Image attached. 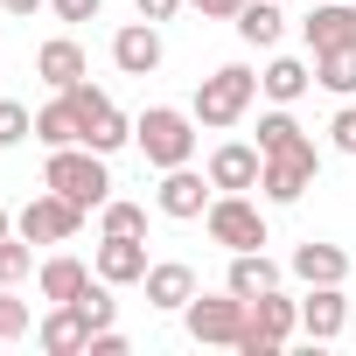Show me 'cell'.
<instances>
[{
	"instance_id": "4dcf8cb0",
	"label": "cell",
	"mask_w": 356,
	"mask_h": 356,
	"mask_svg": "<svg viewBox=\"0 0 356 356\" xmlns=\"http://www.w3.org/2000/svg\"><path fill=\"white\" fill-rule=\"evenodd\" d=\"M22 335H29V300H15L0 286V342H22Z\"/></svg>"
},
{
	"instance_id": "7402d4cb",
	"label": "cell",
	"mask_w": 356,
	"mask_h": 356,
	"mask_svg": "<svg viewBox=\"0 0 356 356\" xmlns=\"http://www.w3.org/2000/svg\"><path fill=\"white\" fill-rule=\"evenodd\" d=\"M342 273H349V259H342V245H300L293 252V280H307V286H342Z\"/></svg>"
},
{
	"instance_id": "74e56055",
	"label": "cell",
	"mask_w": 356,
	"mask_h": 356,
	"mask_svg": "<svg viewBox=\"0 0 356 356\" xmlns=\"http://www.w3.org/2000/svg\"><path fill=\"white\" fill-rule=\"evenodd\" d=\"M0 238H15V217H8V210H0Z\"/></svg>"
},
{
	"instance_id": "d4e9b609",
	"label": "cell",
	"mask_w": 356,
	"mask_h": 356,
	"mask_svg": "<svg viewBox=\"0 0 356 356\" xmlns=\"http://www.w3.org/2000/svg\"><path fill=\"white\" fill-rule=\"evenodd\" d=\"M314 84H328L335 98H349V91H356V42H349V49H321V56H314Z\"/></svg>"
},
{
	"instance_id": "f1b7e54d",
	"label": "cell",
	"mask_w": 356,
	"mask_h": 356,
	"mask_svg": "<svg viewBox=\"0 0 356 356\" xmlns=\"http://www.w3.org/2000/svg\"><path fill=\"white\" fill-rule=\"evenodd\" d=\"M77 307H84V321H91V328H112V321H119V300H112V280H91V286L77 293Z\"/></svg>"
},
{
	"instance_id": "5bb4252c",
	"label": "cell",
	"mask_w": 356,
	"mask_h": 356,
	"mask_svg": "<svg viewBox=\"0 0 356 356\" xmlns=\"http://www.w3.org/2000/svg\"><path fill=\"white\" fill-rule=\"evenodd\" d=\"M342 328H349L342 286H307V300H300V335H307V342H335Z\"/></svg>"
},
{
	"instance_id": "52a82bcc",
	"label": "cell",
	"mask_w": 356,
	"mask_h": 356,
	"mask_svg": "<svg viewBox=\"0 0 356 356\" xmlns=\"http://www.w3.org/2000/svg\"><path fill=\"white\" fill-rule=\"evenodd\" d=\"M245 314H252V300H245V293H231V286H224L217 300H203V293H196V300L182 307L189 335H196V342H224V349H238V335H245Z\"/></svg>"
},
{
	"instance_id": "7a4b0ae2",
	"label": "cell",
	"mask_w": 356,
	"mask_h": 356,
	"mask_svg": "<svg viewBox=\"0 0 356 356\" xmlns=\"http://www.w3.org/2000/svg\"><path fill=\"white\" fill-rule=\"evenodd\" d=\"M133 140H140L147 168H189V154H196V112L147 105V112L133 119Z\"/></svg>"
},
{
	"instance_id": "2e32d148",
	"label": "cell",
	"mask_w": 356,
	"mask_h": 356,
	"mask_svg": "<svg viewBox=\"0 0 356 356\" xmlns=\"http://www.w3.org/2000/svg\"><path fill=\"white\" fill-rule=\"evenodd\" d=\"M91 266H98V280H112V286H140V280H147V245H140V238H105Z\"/></svg>"
},
{
	"instance_id": "e0dca14e",
	"label": "cell",
	"mask_w": 356,
	"mask_h": 356,
	"mask_svg": "<svg viewBox=\"0 0 356 356\" xmlns=\"http://www.w3.org/2000/svg\"><path fill=\"white\" fill-rule=\"evenodd\" d=\"M91 280H98V266H84V259H70V252L42 259V273H35V286H42V300H49V307H56V300H77Z\"/></svg>"
},
{
	"instance_id": "f35d334b",
	"label": "cell",
	"mask_w": 356,
	"mask_h": 356,
	"mask_svg": "<svg viewBox=\"0 0 356 356\" xmlns=\"http://www.w3.org/2000/svg\"><path fill=\"white\" fill-rule=\"evenodd\" d=\"M349 321H356V300H349Z\"/></svg>"
},
{
	"instance_id": "ffe728a7",
	"label": "cell",
	"mask_w": 356,
	"mask_h": 356,
	"mask_svg": "<svg viewBox=\"0 0 356 356\" xmlns=\"http://www.w3.org/2000/svg\"><path fill=\"white\" fill-rule=\"evenodd\" d=\"M35 140L42 147H84V112H77L70 91H56V105L35 112Z\"/></svg>"
},
{
	"instance_id": "5b68a950",
	"label": "cell",
	"mask_w": 356,
	"mask_h": 356,
	"mask_svg": "<svg viewBox=\"0 0 356 356\" xmlns=\"http://www.w3.org/2000/svg\"><path fill=\"white\" fill-rule=\"evenodd\" d=\"M314 175H321V154H314V140H293V147L266 154V175H259V189H266L273 203H300V196L314 189Z\"/></svg>"
},
{
	"instance_id": "ba28073f",
	"label": "cell",
	"mask_w": 356,
	"mask_h": 356,
	"mask_svg": "<svg viewBox=\"0 0 356 356\" xmlns=\"http://www.w3.org/2000/svg\"><path fill=\"white\" fill-rule=\"evenodd\" d=\"M203 224H210V238H217L224 252H259V245H266V217H259L252 196H217V203L203 210Z\"/></svg>"
},
{
	"instance_id": "44dd1931",
	"label": "cell",
	"mask_w": 356,
	"mask_h": 356,
	"mask_svg": "<svg viewBox=\"0 0 356 356\" xmlns=\"http://www.w3.org/2000/svg\"><path fill=\"white\" fill-rule=\"evenodd\" d=\"M224 286H231V293H245V300H259V293H273V286H280V266L266 259V245H259V252H231Z\"/></svg>"
},
{
	"instance_id": "4fadbf2b",
	"label": "cell",
	"mask_w": 356,
	"mask_h": 356,
	"mask_svg": "<svg viewBox=\"0 0 356 356\" xmlns=\"http://www.w3.org/2000/svg\"><path fill=\"white\" fill-rule=\"evenodd\" d=\"M112 63H119L126 77H154V70H161V22L119 29V35H112Z\"/></svg>"
},
{
	"instance_id": "1f68e13d",
	"label": "cell",
	"mask_w": 356,
	"mask_h": 356,
	"mask_svg": "<svg viewBox=\"0 0 356 356\" xmlns=\"http://www.w3.org/2000/svg\"><path fill=\"white\" fill-rule=\"evenodd\" d=\"M328 133H335V147H342V154H356V105H342Z\"/></svg>"
},
{
	"instance_id": "ac0fdd59",
	"label": "cell",
	"mask_w": 356,
	"mask_h": 356,
	"mask_svg": "<svg viewBox=\"0 0 356 356\" xmlns=\"http://www.w3.org/2000/svg\"><path fill=\"white\" fill-rule=\"evenodd\" d=\"M147 307H189L196 300V273L182 266V259H161V266H147Z\"/></svg>"
},
{
	"instance_id": "603a6c76",
	"label": "cell",
	"mask_w": 356,
	"mask_h": 356,
	"mask_svg": "<svg viewBox=\"0 0 356 356\" xmlns=\"http://www.w3.org/2000/svg\"><path fill=\"white\" fill-rule=\"evenodd\" d=\"M307 84H314V70H307L300 56H273V63H266V77H259V91H266L273 105H293Z\"/></svg>"
},
{
	"instance_id": "484cf974",
	"label": "cell",
	"mask_w": 356,
	"mask_h": 356,
	"mask_svg": "<svg viewBox=\"0 0 356 356\" xmlns=\"http://www.w3.org/2000/svg\"><path fill=\"white\" fill-rule=\"evenodd\" d=\"M293 140H307V133H300V119H293L286 105H273V112L259 119V154H280V147H293Z\"/></svg>"
},
{
	"instance_id": "8fae6325",
	"label": "cell",
	"mask_w": 356,
	"mask_h": 356,
	"mask_svg": "<svg viewBox=\"0 0 356 356\" xmlns=\"http://www.w3.org/2000/svg\"><path fill=\"white\" fill-rule=\"evenodd\" d=\"M259 175H266V154H259V147H245V140H224V147L210 154V182H217L224 196L259 189Z\"/></svg>"
},
{
	"instance_id": "9a60e30c",
	"label": "cell",
	"mask_w": 356,
	"mask_h": 356,
	"mask_svg": "<svg viewBox=\"0 0 356 356\" xmlns=\"http://www.w3.org/2000/svg\"><path fill=\"white\" fill-rule=\"evenodd\" d=\"M300 29H307V49L314 56L321 49H349L356 42V0H328V8H314Z\"/></svg>"
},
{
	"instance_id": "6da1fadb",
	"label": "cell",
	"mask_w": 356,
	"mask_h": 356,
	"mask_svg": "<svg viewBox=\"0 0 356 356\" xmlns=\"http://www.w3.org/2000/svg\"><path fill=\"white\" fill-rule=\"evenodd\" d=\"M49 189L70 196L77 210H105L112 203V175L98 147H49Z\"/></svg>"
},
{
	"instance_id": "3957f363",
	"label": "cell",
	"mask_w": 356,
	"mask_h": 356,
	"mask_svg": "<svg viewBox=\"0 0 356 356\" xmlns=\"http://www.w3.org/2000/svg\"><path fill=\"white\" fill-rule=\"evenodd\" d=\"M252 98H259V77L245 70V63H224V70H210L203 84H196V126H238L245 112H252Z\"/></svg>"
},
{
	"instance_id": "ab89813d",
	"label": "cell",
	"mask_w": 356,
	"mask_h": 356,
	"mask_svg": "<svg viewBox=\"0 0 356 356\" xmlns=\"http://www.w3.org/2000/svg\"><path fill=\"white\" fill-rule=\"evenodd\" d=\"M280 8H286V0H280Z\"/></svg>"
},
{
	"instance_id": "8d00e7d4",
	"label": "cell",
	"mask_w": 356,
	"mask_h": 356,
	"mask_svg": "<svg viewBox=\"0 0 356 356\" xmlns=\"http://www.w3.org/2000/svg\"><path fill=\"white\" fill-rule=\"evenodd\" d=\"M0 8H8V15H35V8H42V0H0Z\"/></svg>"
},
{
	"instance_id": "e575fe53",
	"label": "cell",
	"mask_w": 356,
	"mask_h": 356,
	"mask_svg": "<svg viewBox=\"0 0 356 356\" xmlns=\"http://www.w3.org/2000/svg\"><path fill=\"white\" fill-rule=\"evenodd\" d=\"M91 356H126V335L119 328H91Z\"/></svg>"
},
{
	"instance_id": "83f0119b",
	"label": "cell",
	"mask_w": 356,
	"mask_h": 356,
	"mask_svg": "<svg viewBox=\"0 0 356 356\" xmlns=\"http://www.w3.org/2000/svg\"><path fill=\"white\" fill-rule=\"evenodd\" d=\"M98 231L105 238H147V210L140 203H105L98 210Z\"/></svg>"
},
{
	"instance_id": "836d02e7",
	"label": "cell",
	"mask_w": 356,
	"mask_h": 356,
	"mask_svg": "<svg viewBox=\"0 0 356 356\" xmlns=\"http://www.w3.org/2000/svg\"><path fill=\"white\" fill-rule=\"evenodd\" d=\"M189 8H196L203 22H238V8H245V0H189Z\"/></svg>"
},
{
	"instance_id": "277c9868",
	"label": "cell",
	"mask_w": 356,
	"mask_h": 356,
	"mask_svg": "<svg viewBox=\"0 0 356 356\" xmlns=\"http://www.w3.org/2000/svg\"><path fill=\"white\" fill-rule=\"evenodd\" d=\"M293 328H300V300H286V293L273 286V293L252 300L245 335H238V356H280V342H286Z\"/></svg>"
},
{
	"instance_id": "4316f807",
	"label": "cell",
	"mask_w": 356,
	"mask_h": 356,
	"mask_svg": "<svg viewBox=\"0 0 356 356\" xmlns=\"http://www.w3.org/2000/svg\"><path fill=\"white\" fill-rule=\"evenodd\" d=\"M29 273H35V245H29L22 231H15V238H0V286H22Z\"/></svg>"
},
{
	"instance_id": "d590c367",
	"label": "cell",
	"mask_w": 356,
	"mask_h": 356,
	"mask_svg": "<svg viewBox=\"0 0 356 356\" xmlns=\"http://www.w3.org/2000/svg\"><path fill=\"white\" fill-rule=\"evenodd\" d=\"M175 8H182V0H133L140 22H175Z\"/></svg>"
},
{
	"instance_id": "d6986e66",
	"label": "cell",
	"mask_w": 356,
	"mask_h": 356,
	"mask_svg": "<svg viewBox=\"0 0 356 356\" xmlns=\"http://www.w3.org/2000/svg\"><path fill=\"white\" fill-rule=\"evenodd\" d=\"M84 70H91V63H84V49H77L70 35H56V42H42V49H35V77H42V84H56V91L84 84Z\"/></svg>"
},
{
	"instance_id": "7c38bea8",
	"label": "cell",
	"mask_w": 356,
	"mask_h": 356,
	"mask_svg": "<svg viewBox=\"0 0 356 356\" xmlns=\"http://www.w3.org/2000/svg\"><path fill=\"white\" fill-rule=\"evenodd\" d=\"M35 342H42L49 356H84V349H91V321H84V307H77V300H56V307L42 314Z\"/></svg>"
},
{
	"instance_id": "30bf717a",
	"label": "cell",
	"mask_w": 356,
	"mask_h": 356,
	"mask_svg": "<svg viewBox=\"0 0 356 356\" xmlns=\"http://www.w3.org/2000/svg\"><path fill=\"white\" fill-rule=\"evenodd\" d=\"M217 182L210 175H196V168H161V189H154V203H161V217H175V224H196L217 196H210Z\"/></svg>"
},
{
	"instance_id": "f546056e",
	"label": "cell",
	"mask_w": 356,
	"mask_h": 356,
	"mask_svg": "<svg viewBox=\"0 0 356 356\" xmlns=\"http://www.w3.org/2000/svg\"><path fill=\"white\" fill-rule=\"evenodd\" d=\"M29 133H35V112L15 105V98H0V147H22Z\"/></svg>"
},
{
	"instance_id": "d6a6232c",
	"label": "cell",
	"mask_w": 356,
	"mask_h": 356,
	"mask_svg": "<svg viewBox=\"0 0 356 356\" xmlns=\"http://www.w3.org/2000/svg\"><path fill=\"white\" fill-rule=\"evenodd\" d=\"M49 8H56L63 22H98V8H105V0H49Z\"/></svg>"
},
{
	"instance_id": "cb8c5ba5",
	"label": "cell",
	"mask_w": 356,
	"mask_h": 356,
	"mask_svg": "<svg viewBox=\"0 0 356 356\" xmlns=\"http://www.w3.org/2000/svg\"><path fill=\"white\" fill-rule=\"evenodd\" d=\"M280 29H286L280 0H245V8H238V35H245L252 49H273V42H280Z\"/></svg>"
},
{
	"instance_id": "8992f818",
	"label": "cell",
	"mask_w": 356,
	"mask_h": 356,
	"mask_svg": "<svg viewBox=\"0 0 356 356\" xmlns=\"http://www.w3.org/2000/svg\"><path fill=\"white\" fill-rule=\"evenodd\" d=\"M84 217H91V210H77L70 196H56V189H42V196H35V203H29V210L15 217V231H22L29 245H70V238L84 231Z\"/></svg>"
},
{
	"instance_id": "9c48e42d",
	"label": "cell",
	"mask_w": 356,
	"mask_h": 356,
	"mask_svg": "<svg viewBox=\"0 0 356 356\" xmlns=\"http://www.w3.org/2000/svg\"><path fill=\"white\" fill-rule=\"evenodd\" d=\"M70 98H77V112H84V147H98V154H119L126 140H133V119L98 91V84H70Z\"/></svg>"
}]
</instances>
